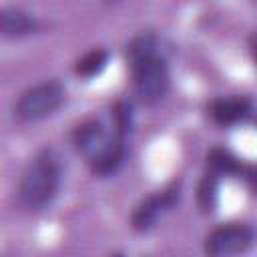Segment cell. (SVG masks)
<instances>
[{
    "mask_svg": "<svg viewBox=\"0 0 257 257\" xmlns=\"http://www.w3.org/2000/svg\"><path fill=\"white\" fill-rule=\"evenodd\" d=\"M124 60L131 70L133 92L145 106H155L169 94L171 72L167 58L159 52V38L153 32L135 34L124 46Z\"/></svg>",
    "mask_w": 257,
    "mask_h": 257,
    "instance_id": "obj_1",
    "label": "cell"
},
{
    "mask_svg": "<svg viewBox=\"0 0 257 257\" xmlns=\"http://www.w3.org/2000/svg\"><path fill=\"white\" fill-rule=\"evenodd\" d=\"M62 159L60 155L52 149L46 147L34 155V159L26 165L18 189H16V199L18 205L28 211V213H38L48 209L62 187Z\"/></svg>",
    "mask_w": 257,
    "mask_h": 257,
    "instance_id": "obj_2",
    "label": "cell"
},
{
    "mask_svg": "<svg viewBox=\"0 0 257 257\" xmlns=\"http://www.w3.org/2000/svg\"><path fill=\"white\" fill-rule=\"evenodd\" d=\"M64 96L66 90L60 80H42L18 94V98L12 104V116L18 122H38L54 114L62 106Z\"/></svg>",
    "mask_w": 257,
    "mask_h": 257,
    "instance_id": "obj_3",
    "label": "cell"
},
{
    "mask_svg": "<svg viewBox=\"0 0 257 257\" xmlns=\"http://www.w3.org/2000/svg\"><path fill=\"white\" fill-rule=\"evenodd\" d=\"M257 239V231L253 225L243 221H229L213 227L203 241V251L209 257H227L247 253Z\"/></svg>",
    "mask_w": 257,
    "mask_h": 257,
    "instance_id": "obj_4",
    "label": "cell"
},
{
    "mask_svg": "<svg viewBox=\"0 0 257 257\" xmlns=\"http://www.w3.org/2000/svg\"><path fill=\"white\" fill-rule=\"evenodd\" d=\"M181 201V181H173L161 191L145 197L131 213V229L135 233H149L155 229L165 213L173 211Z\"/></svg>",
    "mask_w": 257,
    "mask_h": 257,
    "instance_id": "obj_5",
    "label": "cell"
},
{
    "mask_svg": "<svg viewBox=\"0 0 257 257\" xmlns=\"http://www.w3.org/2000/svg\"><path fill=\"white\" fill-rule=\"evenodd\" d=\"M110 124H112V133L108 141L86 161L94 177H112L124 165V159H126V143H128L131 131L116 126L112 120Z\"/></svg>",
    "mask_w": 257,
    "mask_h": 257,
    "instance_id": "obj_6",
    "label": "cell"
},
{
    "mask_svg": "<svg viewBox=\"0 0 257 257\" xmlns=\"http://www.w3.org/2000/svg\"><path fill=\"white\" fill-rule=\"evenodd\" d=\"M207 114L217 126L229 128L249 120L255 114V104L249 96H243V94L217 96L207 104Z\"/></svg>",
    "mask_w": 257,
    "mask_h": 257,
    "instance_id": "obj_7",
    "label": "cell"
},
{
    "mask_svg": "<svg viewBox=\"0 0 257 257\" xmlns=\"http://www.w3.org/2000/svg\"><path fill=\"white\" fill-rule=\"evenodd\" d=\"M112 133V124H104L100 118H86L80 124L74 126L70 139H72V147L76 149L78 155H82L86 161L108 141Z\"/></svg>",
    "mask_w": 257,
    "mask_h": 257,
    "instance_id": "obj_8",
    "label": "cell"
},
{
    "mask_svg": "<svg viewBox=\"0 0 257 257\" xmlns=\"http://www.w3.org/2000/svg\"><path fill=\"white\" fill-rule=\"evenodd\" d=\"M38 28H40L38 18L22 8L4 6L0 10V30L4 38H22L38 32Z\"/></svg>",
    "mask_w": 257,
    "mask_h": 257,
    "instance_id": "obj_9",
    "label": "cell"
},
{
    "mask_svg": "<svg viewBox=\"0 0 257 257\" xmlns=\"http://www.w3.org/2000/svg\"><path fill=\"white\" fill-rule=\"evenodd\" d=\"M108 58H110V54H108L106 48H102V46H94V48L86 50L82 56L76 58L72 70H74V74H76L78 78L90 80V78L98 76V74L106 68Z\"/></svg>",
    "mask_w": 257,
    "mask_h": 257,
    "instance_id": "obj_10",
    "label": "cell"
},
{
    "mask_svg": "<svg viewBox=\"0 0 257 257\" xmlns=\"http://www.w3.org/2000/svg\"><path fill=\"white\" fill-rule=\"evenodd\" d=\"M219 185H221V177L205 171V175L197 183V191H195L197 207L201 209V213L209 215V213H213L217 209V203H219Z\"/></svg>",
    "mask_w": 257,
    "mask_h": 257,
    "instance_id": "obj_11",
    "label": "cell"
},
{
    "mask_svg": "<svg viewBox=\"0 0 257 257\" xmlns=\"http://www.w3.org/2000/svg\"><path fill=\"white\" fill-rule=\"evenodd\" d=\"M235 179H239V181H243L245 183V187L253 193V195H257V165L255 163H241V167H239V171H237V175H235Z\"/></svg>",
    "mask_w": 257,
    "mask_h": 257,
    "instance_id": "obj_12",
    "label": "cell"
},
{
    "mask_svg": "<svg viewBox=\"0 0 257 257\" xmlns=\"http://www.w3.org/2000/svg\"><path fill=\"white\" fill-rule=\"evenodd\" d=\"M249 54H251V58L257 66V30L251 32V36H249Z\"/></svg>",
    "mask_w": 257,
    "mask_h": 257,
    "instance_id": "obj_13",
    "label": "cell"
}]
</instances>
